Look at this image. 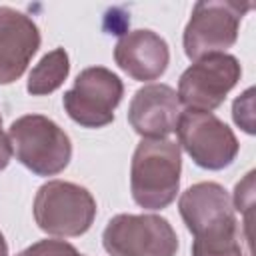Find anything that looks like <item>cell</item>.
Segmentation results:
<instances>
[{"label":"cell","instance_id":"obj_8","mask_svg":"<svg viewBox=\"0 0 256 256\" xmlns=\"http://www.w3.org/2000/svg\"><path fill=\"white\" fill-rule=\"evenodd\" d=\"M178 146L204 170L228 168L240 150L232 128L212 112L186 110L176 124Z\"/></svg>","mask_w":256,"mask_h":256},{"label":"cell","instance_id":"obj_10","mask_svg":"<svg viewBox=\"0 0 256 256\" xmlns=\"http://www.w3.org/2000/svg\"><path fill=\"white\" fill-rule=\"evenodd\" d=\"M182 104L168 84H146L130 100L128 122L142 140H162L176 132Z\"/></svg>","mask_w":256,"mask_h":256},{"label":"cell","instance_id":"obj_12","mask_svg":"<svg viewBox=\"0 0 256 256\" xmlns=\"http://www.w3.org/2000/svg\"><path fill=\"white\" fill-rule=\"evenodd\" d=\"M114 62L132 80H158L170 62L168 42L152 30H130L114 46Z\"/></svg>","mask_w":256,"mask_h":256},{"label":"cell","instance_id":"obj_18","mask_svg":"<svg viewBox=\"0 0 256 256\" xmlns=\"http://www.w3.org/2000/svg\"><path fill=\"white\" fill-rule=\"evenodd\" d=\"M0 256H8V244H6V238L0 230Z\"/></svg>","mask_w":256,"mask_h":256},{"label":"cell","instance_id":"obj_1","mask_svg":"<svg viewBox=\"0 0 256 256\" xmlns=\"http://www.w3.org/2000/svg\"><path fill=\"white\" fill-rule=\"evenodd\" d=\"M178 212L194 236L192 256H252L250 224L236 218L222 184H192L180 194Z\"/></svg>","mask_w":256,"mask_h":256},{"label":"cell","instance_id":"obj_5","mask_svg":"<svg viewBox=\"0 0 256 256\" xmlns=\"http://www.w3.org/2000/svg\"><path fill=\"white\" fill-rule=\"evenodd\" d=\"M250 2L200 0L194 4L190 20L182 34V46L190 60L210 54H222L238 40V30Z\"/></svg>","mask_w":256,"mask_h":256},{"label":"cell","instance_id":"obj_9","mask_svg":"<svg viewBox=\"0 0 256 256\" xmlns=\"http://www.w3.org/2000/svg\"><path fill=\"white\" fill-rule=\"evenodd\" d=\"M242 66L232 54H210L194 60L178 80V100L186 110L212 112L238 84Z\"/></svg>","mask_w":256,"mask_h":256},{"label":"cell","instance_id":"obj_6","mask_svg":"<svg viewBox=\"0 0 256 256\" xmlns=\"http://www.w3.org/2000/svg\"><path fill=\"white\" fill-rule=\"evenodd\" d=\"M110 256H176L178 236L158 214H116L102 232Z\"/></svg>","mask_w":256,"mask_h":256},{"label":"cell","instance_id":"obj_16","mask_svg":"<svg viewBox=\"0 0 256 256\" xmlns=\"http://www.w3.org/2000/svg\"><path fill=\"white\" fill-rule=\"evenodd\" d=\"M252 178H254V172H248L246 178L242 182L236 184V190H234V210H242V212H250L252 208Z\"/></svg>","mask_w":256,"mask_h":256},{"label":"cell","instance_id":"obj_13","mask_svg":"<svg viewBox=\"0 0 256 256\" xmlns=\"http://www.w3.org/2000/svg\"><path fill=\"white\" fill-rule=\"evenodd\" d=\"M70 74V58L64 48H54L30 70L26 90L30 96H48L56 92Z\"/></svg>","mask_w":256,"mask_h":256},{"label":"cell","instance_id":"obj_3","mask_svg":"<svg viewBox=\"0 0 256 256\" xmlns=\"http://www.w3.org/2000/svg\"><path fill=\"white\" fill-rule=\"evenodd\" d=\"M8 138L16 160L36 176H56L70 164V136L48 116L16 118L8 128Z\"/></svg>","mask_w":256,"mask_h":256},{"label":"cell","instance_id":"obj_17","mask_svg":"<svg viewBox=\"0 0 256 256\" xmlns=\"http://www.w3.org/2000/svg\"><path fill=\"white\" fill-rule=\"evenodd\" d=\"M12 144H10V138L8 134L2 130V116H0V170H4L10 160H12Z\"/></svg>","mask_w":256,"mask_h":256},{"label":"cell","instance_id":"obj_7","mask_svg":"<svg viewBox=\"0 0 256 256\" xmlns=\"http://www.w3.org/2000/svg\"><path fill=\"white\" fill-rule=\"evenodd\" d=\"M124 84L118 74L104 66L84 68L70 90L64 92L62 104L66 114L84 128H104L114 122V110L122 102Z\"/></svg>","mask_w":256,"mask_h":256},{"label":"cell","instance_id":"obj_2","mask_svg":"<svg viewBox=\"0 0 256 256\" xmlns=\"http://www.w3.org/2000/svg\"><path fill=\"white\" fill-rule=\"evenodd\" d=\"M180 146L168 138L142 140L130 164V192L144 210H162L176 200L180 190Z\"/></svg>","mask_w":256,"mask_h":256},{"label":"cell","instance_id":"obj_11","mask_svg":"<svg viewBox=\"0 0 256 256\" xmlns=\"http://www.w3.org/2000/svg\"><path fill=\"white\" fill-rule=\"evenodd\" d=\"M36 22L10 6H0V86L16 82L40 48Z\"/></svg>","mask_w":256,"mask_h":256},{"label":"cell","instance_id":"obj_15","mask_svg":"<svg viewBox=\"0 0 256 256\" xmlns=\"http://www.w3.org/2000/svg\"><path fill=\"white\" fill-rule=\"evenodd\" d=\"M252 110H254V88H248L244 94H240L234 100V106H232V118L246 134H254V112Z\"/></svg>","mask_w":256,"mask_h":256},{"label":"cell","instance_id":"obj_4","mask_svg":"<svg viewBox=\"0 0 256 256\" xmlns=\"http://www.w3.org/2000/svg\"><path fill=\"white\" fill-rule=\"evenodd\" d=\"M96 200L90 190L66 180H48L42 184L32 204L38 228L60 238L86 234L96 218Z\"/></svg>","mask_w":256,"mask_h":256},{"label":"cell","instance_id":"obj_14","mask_svg":"<svg viewBox=\"0 0 256 256\" xmlns=\"http://www.w3.org/2000/svg\"><path fill=\"white\" fill-rule=\"evenodd\" d=\"M16 256H82V254L66 240H54V238L48 240L46 238V240H38L32 246L24 248Z\"/></svg>","mask_w":256,"mask_h":256}]
</instances>
